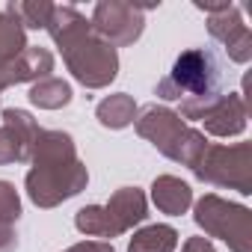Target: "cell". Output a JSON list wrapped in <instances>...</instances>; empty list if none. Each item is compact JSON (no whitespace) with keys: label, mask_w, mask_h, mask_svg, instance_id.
<instances>
[{"label":"cell","mask_w":252,"mask_h":252,"mask_svg":"<svg viewBox=\"0 0 252 252\" xmlns=\"http://www.w3.org/2000/svg\"><path fill=\"white\" fill-rule=\"evenodd\" d=\"M222 63L211 48H193L184 51L172 71L158 83V95L166 101L184 98V116H205L217 101L222 89Z\"/></svg>","instance_id":"obj_1"},{"label":"cell","mask_w":252,"mask_h":252,"mask_svg":"<svg viewBox=\"0 0 252 252\" xmlns=\"http://www.w3.org/2000/svg\"><path fill=\"white\" fill-rule=\"evenodd\" d=\"M107 214H110V222H113V228L119 231V228H128L131 222H143L146 220V199H143V193L134 187H125V190H119L116 196H113V202L107 205Z\"/></svg>","instance_id":"obj_2"},{"label":"cell","mask_w":252,"mask_h":252,"mask_svg":"<svg viewBox=\"0 0 252 252\" xmlns=\"http://www.w3.org/2000/svg\"><path fill=\"white\" fill-rule=\"evenodd\" d=\"M155 202L166 214H181L190 205V187L178 178H160L155 181Z\"/></svg>","instance_id":"obj_3"},{"label":"cell","mask_w":252,"mask_h":252,"mask_svg":"<svg viewBox=\"0 0 252 252\" xmlns=\"http://www.w3.org/2000/svg\"><path fill=\"white\" fill-rule=\"evenodd\" d=\"M175 240H178L175 228H169V225H152V228L140 231L131 240V252H172Z\"/></svg>","instance_id":"obj_4"},{"label":"cell","mask_w":252,"mask_h":252,"mask_svg":"<svg viewBox=\"0 0 252 252\" xmlns=\"http://www.w3.org/2000/svg\"><path fill=\"white\" fill-rule=\"evenodd\" d=\"M98 119L107 128H125L131 119H134V104L128 95H113L98 107Z\"/></svg>","instance_id":"obj_5"},{"label":"cell","mask_w":252,"mask_h":252,"mask_svg":"<svg viewBox=\"0 0 252 252\" xmlns=\"http://www.w3.org/2000/svg\"><path fill=\"white\" fill-rule=\"evenodd\" d=\"M30 98L36 104H42V107H60V104H68L71 101V89L63 80H45L42 86H33Z\"/></svg>","instance_id":"obj_6"},{"label":"cell","mask_w":252,"mask_h":252,"mask_svg":"<svg viewBox=\"0 0 252 252\" xmlns=\"http://www.w3.org/2000/svg\"><path fill=\"white\" fill-rule=\"evenodd\" d=\"M77 228L86 231V234H98V237L116 231L113 222H110V214H107L104 208H83V211L77 214Z\"/></svg>","instance_id":"obj_7"},{"label":"cell","mask_w":252,"mask_h":252,"mask_svg":"<svg viewBox=\"0 0 252 252\" xmlns=\"http://www.w3.org/2000/svg\"><path fill=\"white\" fill-rule=\"evenodd\" d=\"M21 48H24V36L18 21H12L9 15H0V60L18 54Z\"/></svg>","instance_id":"obj_8"},{"label":"cell","mask_w":252,"mask_h":252,"mask_svg":"<svg viewBox=\"0 0 252 252\" xmlns=\"http://www.w3.org/2000/svg\"><path fill=\"white\" fill-rule=\"evenodd\" d=\"M54 12V6H9V15H21L27 27L39 30V27H48V15Z\"/></svg>","instance_id":"obj_9"}]
</instances>
